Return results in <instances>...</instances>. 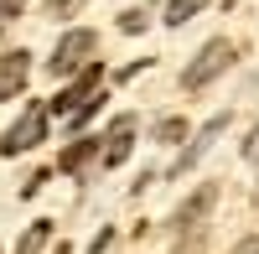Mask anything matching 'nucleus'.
Listing matches in <instances>:
<instances>
[{
	"label": "nucleus",
	"mask_w": 259,
	"mask_h": 254,
	"mask_svg": "<svg viewBox=\"0 0 259 254\" xmlns=\"http://www.w3.org/2000/svg\"><path fill=\"white\" fill-rule=\"evenodd\" d=\"M94 47H99V36H94L89 26L68 31V36H62L57 47H52V62H47V73H52V78H73V73L83 68V62L94 57Z\"/></svg>",
	"instance_id": "f257e3e1"
},
{
	"label": "nucleus",
	"mask_w": 259,
	"mask_h": 254,
	"mask_svg": "<svg viewBox=\"0 0 259 254\" xmlns=\"http://www.w3.org/2000/svg\"><path fill=\"white\" fill-rule=\"evenodd\" d=\"M41 140H47V109H41V104H26V114L0 135V156H21V151H31Z\"/></svg>",
	"instance_id": "f03ea898"
},
{
	"label": "nucleus",
	"mask_w": 259,
	"mask_h": 254,
	"mask_svg": "<svg viewBox=\"0 0 259 254\" xmlns=\"http://www.w3.org/2000/svg\"><path fill=\"white\" fill-rule=\"evenodd\" d=\"M233 57H239V47H233V41H223V36H218V41H207V47L192 57V68L182 73V89H202V83H212Z\"/></svg>",
	"instance_id": "7ed1b4c3"
},
{
	"label": "nucleus",
	"mask_w": 259,
	"mask_h": 254,
	"mask_svg": "<svg viewBox=\"0 0 259 254\" xmlns=\"http://www.w3.org/2000/svg\"><path fill=\"white\" fill-rule=\"evenodd\" d=\"M212 202H218V182H207L197 187L182 207H177V218H171V228L177 234H192V228H207V213H212Z\"/></svg>",
	"instance_id": "20e7f679"
},
{
	"label": "nucleus",
	"mask_w": 259,
	"mask_h": 254,
	"mask_svg": "<svg viewBox=\"0 0 259 254\" xmlns=\"http://www.w3.org/2000/svg\"><path fill=\"white\" fill-rule=\"evenodd\" d=\"M26 73H31V57L21 52V47L16 52H0V104L26 89Z\"/></svg>",
	"instance_id": "39448f33"
},
{
	"label": "nucleus",
	"mask_w": 259,
	"mask_h": 254,
	"mask_svg": "<svg viewBox=\"0 0 259 254\" xmlns=\"http://www.w3.org/2000/svg\"><path fill=\"white\" fill-rule=\"evenodd\" d=\"M223 130H228V114H212V119L202 124V130H197V140H192L187 151H182V161H177V177H182V172H192V166H197V161L212 151V140H218Z\"/></svg>",
	"instance_id": "423d86ee"
},
{
	"label": "nucleus",
	"mask_w": 259,
	"mask_h": 254,
	"mask_svg": "<svg viewBox=\"0 0 259 254\" xmlns=\"http://www.w3.org/2000/svg\"><path fill=\"white\" fill-rule=\"evenodd\" d=\"M99 145H104V166H119V161L130 156V145H135V114H119Z\"/></svg>",
	"instance_id": "0eeeda50"
},
{
	"label": "nucleus",
	"mask_w": 259,
	"mask_h": 254,
	"mask_svg": "<svg viewBox=\"0 0 259 254\" xmlns=\"http://www.w3.org/2000/svg\"><path fill=\"white\" fill-rule=\"evenodd\" d=\"M94 83H99V62H83V78H73L68 89L57 94V104H52V109H57V114H73L78 104H83V99L94 94Z\"/></svg>",
	"instance_id": "6e6552de"
},
{
	"label": "nucleus",
	"mask_w": 259,
	"mask_h": 254,
	"mask_svg": "<svg viewBox=\"0 0 259 254\" xmlns=\"http://www.w3.org/2000/svg\"><path fill=\"white\" fill-rule=\"evenodd\" d=\"M94 156H99V140H89V135H83V140H73L68 151H62V161H57V166H62V172H83V166H89Z\"/></svg>",
	"instance_id": "1a4fd4ad"
},
{
	"label": "nucleus",
	"mask_w": 259,
	"mask_h": 254,
	"mask_svg": "<svg viewBox=\"0 0 259 254\" xmlns=\"http://www.w3.org/2000/svg\"><path fill=\"white\" fill-rule=\"evenodd\" d=\"M47 239H52V223H47V218H36V223L26 228V239H21L16 254H41V249H47Z\"/></svg>",
	"instance_id": "9d476101"
},
{
	"label": "nucleus",
	"mask_w": 259,
	"mask_h": 254,
	"mask_svg": "<svg viewBox=\"0 0 259 254\" xmlns=\"http://www.w3.org/2000/svg\"><path fill=\"white\" fill-rule=\"evenodd\" d=\"M202 6H207V0H166V26H187Z\"/></svg>",
	"instance_id": "9b49d317"
},
{
	"label": "nucleus",
	"mask_w": 259,
	"mask_h": 254,
	"mask_svg": "<svg viewBox=\"0 0 259 254\" xmlns=\"http://www.w3.org/2000/svg\"><path fill=\"white\" fill-rule=\"evenodd\" d=\"M156 140H161V145L187 140V124H182V119H161V124H156Z\"/></svg>",
	"instance_id": "f8f14e48"
},
{
	"label": "nucleus",
	"mask_w": 259,
	"mask_h": 254,
	"mask_svg": "<svg viewBox=\"0 0 259 254\" xmlns=\"http://www.w3.org/2000/svg\"><path fill=\"white\" fill-rule=\"evenodd\" d=\"M145 26H150V16H145V11H124V16H119V31H130V36L145 31Z\"/></svg>",
	"instance_id": "ddd939ff"
},
{
	"label": "nucleus",
	"mask_w": 259,
	"mask_h": 254,
	"mask_svg": "<svg viewBox=\"0 0 259 254\" xmlns=\"http://www.w3.org/2000/svg\"><path fill=\"white\" fill-rule=\"evenodd\" d=\"M244 161H249V166H259V124H254L249 140H244Z\"/></svg>",
	"instance_id": "4468645a"
},
{
	"label": "nucleus",
	"mask_w": 259,
	"mask_h": 254,
	"mask_svg": "<svg viewBox=\"0 0 259 254\" xmlns=\"http://www.w3.org/2000/svg\"><path fill=\"white\" fill-rule=\"evenodd\" d=\"M21 6H26V0H0V26H6V21H16Z\"/></svg>",
	"instance_id": "2eb2a0df"
},
{
	"label": "nucleus",
	"mask_w": 259,
	"mask_h": 254,
	"mask_svg": "<svg viewBox=\"0 0 259 254\" xmlns=\"http://www.w3.org/2000/svg\"><path fill=\"white\" fill-rule=\"evenodd\" d=\"M78 6H83V0H47V11H52V16H73Z\"/></svg>",
	"instance_id": "dca6fc26"
},
{
	"label": "nucleus",
	"mask_w": 259,
	"mask_h": 254,
	"mask_svg": "<svg viewBox=\"0 0 259 254\" xmlns=\"http://www.w3.org/2000/svg\"><path fill=\"white\" fill-rule=\"evenodd\" d=\"M233 254H259V234H254V239H244V244L233 249Z\"/></svg>",
	"instance_id": "f3484780"
},
{
	"label": "nucleus",
	"mask_w": 259,
	"mask_h": 254,
	"mask_svg": "<svg viewBox=\"0 0 259 254\" xmlns=\"http://www.w3.org/2000/svg\"><path fill=\"white\" fill-rule=\"evenodd\" d=\"M57 254H73V249H68V244H57Z\"/></svg>",
	"instance_id": "a211bd4d"
}]
</instances>
